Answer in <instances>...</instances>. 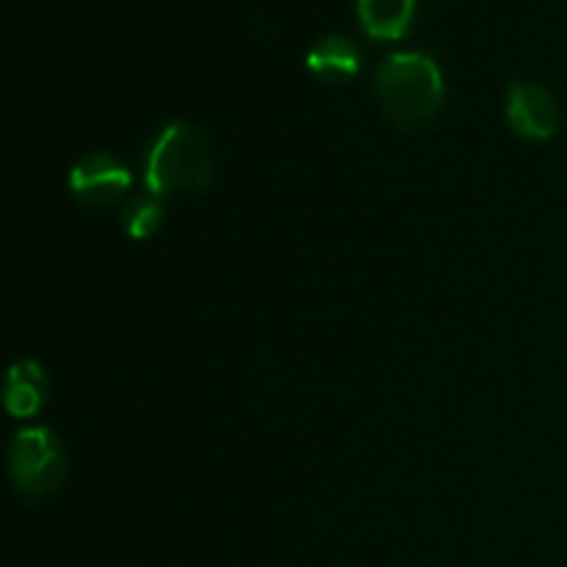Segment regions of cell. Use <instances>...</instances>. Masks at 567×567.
Masks as SVG:
<instances>
[{"label": "cell", "mask_w": 567, "mask_h": 567, "mask_svg": "<svg viewBox=\"0 0 567 567\" xmlns=\"http://www.w3.org/2000/svg\"><path fill=\"white\" fill-rule=\"evenodd\" d=\"M133 175L120 158L105 153L86 155L70 169V192L81 205L92 210L111 208L131 188Z\"/></svg>", "instance_id": "5"}, {"label": "cell", "mask_w": 567, "mask_h": 567, "mask_svg": "<svg viewBox=\"0 0 567 567\" xmlns=\"http://www.w3.org/2000/svg\"><path fill=\"white\" fill-rule=\"evenodd\" d=\"M214 155L199 127L188 122H169L147 153L144 183L158 199L188 197L210 186Z\"/></svg>", "instance_id": "2"}, {"label": "cell", "mask_w": 567, "mask_h": 567, "mask_svg": "<svg viewBox=\"0 0 567 567\" xmlns=\"http://www.w3.org/2000/svg\"><path fill=\"white\" fill-rule=\"evenodd\" d=\"M374 94L382 111L396 122L402 131H415L435 120L446 100V81L424 50H402L391 53L374 75Z\"/></svg>", "instance_id": "1"}, {"label": "cell", "mask_w": 567, "mask_h": 567, "mask_svg": "<svg viewBox=\"0 0 567 567\" xmlns=\"http://www.w3.org/2000/svg\"><path fill=\"white\" fill-rule=\"evenodd\" d=\"M48 399V377L37 360H17L6 374V410L14 419H31Z\"/></svg>", "instance_id": "8"}, {"label": "cell", "mask_w": 567, "mask_h": 567, "mask_svg": "<svg viewBox=\"0 0 567 567\" xmlns=\"http://www.w3.org/2000/svg\"><path fill=\"white\" fill-rule=\"evenodd\" d=\"M305 66L321 83L341 86V83L360 75V70H363V53H360V48L349 37L327 33V37L316 39L310 44L308 55H305Z\"/></svg>", "instance_id": "6"}, {"label": "cell", "mask_w": 567, "mask_h": 567, "mask_svg": "<svg viewBox=\"0 0 567 567\" xmlns=\"http://www.w3.org/2000/svg\"><path fill=\"white\" fill-rule=\"evenodd\" d=\"M120 221L133 241H147L164 227V205L158 197H133L122 208Z\"/></svg>", "instance_id": "9"}, {"label": "cell", "mask_w": 567, "mask_h": 567, "mask_svg": "<svg viewBox=\"0 0 567 567\" xmlns=\"http://www.w3.org/2000/svg\"><path fill=\"white\" fill-rule=\"evenodd\" d=\"M504 114H507V125L529 142H546L557 136L559 122H563L557 94L543 83L529 81H515L509 86Z\"/></svg>", "instance_id": "4"}, {"label": "cell", "mask_w": 567, "mask_h": 567, "mask_svg": "<svg viewBox=\"0 0 567 567\" xmlns=\"http://www.w3.org/2000/svg\"><path fill=\"white\" fill-rule=\"evenodd\" d=\"M11 480L17 493L28 502H42L59 491L66 474V452L53 430L48 426H28L11 441L9 452Z\"/></svg>", "instance_id": "3"}, {"label": "cell", "mask_w": 567, "mask_h": 567, "mask_svg": "<svg viewBox=\"0 0 567 567\" xmlns=\"http://www.w3.org/2000/svg\"><path fill=\"white\" fill-rule=\"evenodd\" d=\"M360 28L377 42L408 37L415 20V0H354Z\"/></svg>", "instance_id": "7"}]
</instances>
